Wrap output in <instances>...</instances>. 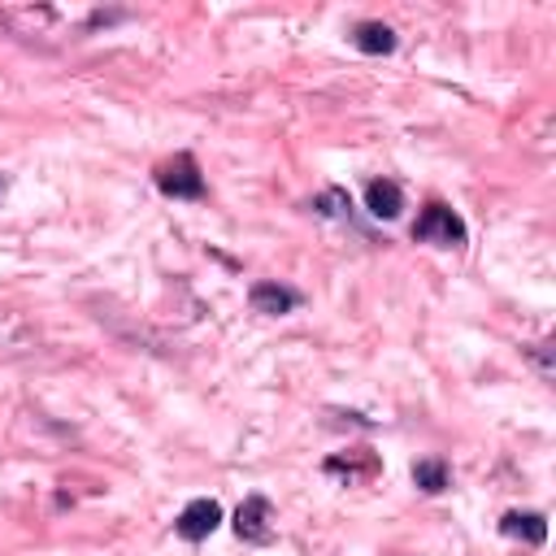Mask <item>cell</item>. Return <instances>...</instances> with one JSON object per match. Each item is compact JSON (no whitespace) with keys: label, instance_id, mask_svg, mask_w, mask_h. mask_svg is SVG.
Segmentation results:
<instances>
[{"label":"cell","instance_id":"5b68a950","mask_svg":"<svg viewBox=\"0 0 556 556\" xmlns=\"http://www.w3.org/2000/svg\"><path fill=\"white\" fill-rule=\"evenodd\" d=\"M248 304H252L256 313H265V317H278V313H291V308L300 304V291H291V287H282V282H252Z\"/></svg>","mask_w":556,"mask_h":556},{"label":"cell","instance_id":"52a82bcc","mask_svg":"<svg viewBox=\"0 0 556 556\" xmlns=\"http://www.w3.org/2000/svg\"><path fill=\"white\" fill-rule=\"evenodd\" d=\"M352 43L361 52H369V56H387V52H395V30L387 22H361L352 30Z\"/></svg>","mask_w":556,"mask_h":556},{"label":"cell","instance_id":"277c9868","mask_svg":"<svg viewBox=\"0 0 556 556\" xmlns=\"http://www.w3.org/2000/svg\"><path fill=\"white\" fill-rule=\"evenodd\" d=\"M235 534L243 543H269L274 539V526H269V500L265 495H248L235 513Z\"/></svg>","mask_w":556,"mask_h":556},{"label":"cell","instance_id":"3957f363","mask_svg":"<svg viewBox=\"0 0 556 556\" xmlns=\"http://www.w3.org/2000/svg\"><path fill=\"white\" fill-rule=\"evenodd\" d=\"M217 526H222V504H217V500H191V504L178 513V521H174V530H178L187 543L208 539Z\"/></svg>","mask_w":556,"mask_h":556},{"label":"cell","instance_id":"8fae6325","mask_svg":"<svg viewBox=\"0 0 556 556\" xmlns=\"http://www.w3.org/2000/svg\"><path fill=\"white\" fill-rule=\"evenodd\" d=\"M0 195H4V178H0Z\"/></svg>","mask_w":556,"mask_h":556},{"label":"cell","instance_id":"30bf717a","mask_svg":"<svg viewBox=\"0 0 556 556\" xmlns=\"http://www.w3.org/2000/svg\"><path fill=\"white\" fill-rule=\"evenodd\" d=\"M313 208L321 213V217H348V208H352V200L339 191V187H330V191H321L317 200H313Z\"/></svg>","mask_w":556,"mask_h":556},{"label":"cell","instance_id":"8992f818","mask_svg":"<svg viewBox=\"0 0 556 556\" xmlns=\"http://www.w3.org/2000/svg\"><path fill=\"white\" fill-rule=\"evenodd\" d=\"M365 208L374 213V217H400V208H404V195H400V187L391 182V178H374L369 187H365Z\"/></svg>","mask_w":556,"mask_h":556},{"label":"cell","instance_id":"9c48e42d","mask_svg":"<svg viewBox=\"0 0 556 556\" xmlns=\"http://www.w3.org/2000/svg\"><path fill=\"white\" fill-rule=\"evenodd\" d=\"M413 482H417L426 495H434V491H443V486H447V465H443L439 456L417 460V465H413Z\"/></svg>","mask_w":556,"mask_h":556},{"label":"cell","instance_id":"6da1fadb","mask_svg":"<svg viewBox=\"0 0 556 556\" xmlns=\"http://www.w3.org/2000/svg\"><path fill=\"white\" fill-rule=\"evenodd\" d=\"M413 239H417V243H439V248H460V243H465V222H460L447 204L430 200V204L421 208V217L413 222Z\"/></svg>","mask_w":556,"mask_h":556},{"label":"cell","instance_id":"ba28073f","mask_svg":"<svg viewBox=\"0 0 556 556\" xmlns=\"http://www.w3.org/2000/svg\"><path fill=\"white\" fill-rule=\"evenodd\" d=\"M500 530H504L508 539H526V543H543V539H547L543 513H504Z\"/></svg>","mask_w":556,"mask_h":556},{"label":"cell","instance_id":"7a4b0ae2","mask_svg":"<svg viewBox=\"0 0 556 556\" xmlns=\"http://www.w3.org/2000/svg\"><path fill=\"white\" fill-rule=\"evenodd\" d=\"M156 187L174 200H200L204 195V178H200V165L191 152H178L169 161L156 165Z\"/></svg>","mask_w":556,"mask_h":556}]
</instances>
